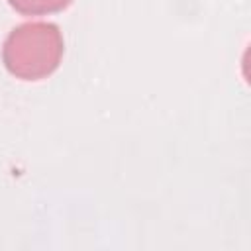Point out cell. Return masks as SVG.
<instances>
[{"instance_id": "obj_1", "label": "cell", "mask_w": 251, "mask_h": 251, "mask_svg": "<svg viewBox=\"0 0 251 251\" xmlns=\"http://www.w3.org/2000/svg\"><path fill=\"white\" fill-rule=\"evenodd\" d=\"M65 53L63 33L49 22H27L14 27L2 47V61L20 80H41L57 71Z\"/></svg>"}, {"instance_id": "obj_2", "label": "cell", "mask_w": 251, "mask_h": 251, "mask_svg": "<svg viewBox=\"0 0 251 251\" xmlns=\"http://www.w3.org/2000/svg\"><path fill=\"white\" fill-rule=\"evenodd\" d=\"M10 6L24 16H47L63 12L73 0H8Z\"/></svg>"}]
</instances>
